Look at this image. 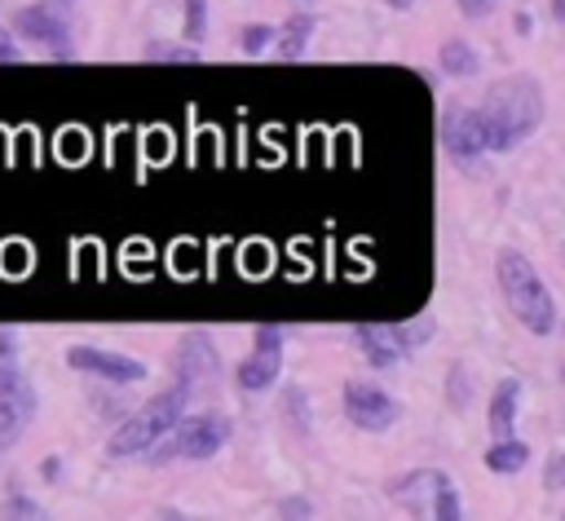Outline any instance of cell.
Instances as JSON below:
<instances>
[{
  "mask_svg": "<svg viewBox=\"0 0 565 521\" xmlns=\"http://www.w3.org/2000/svg\"><path fill=\"white\" fill-rule=\"evenodd\" d=\"M543 84L534 75H503L486 88L477 115H481V137L486 155H508L516 150L539 124H543Z\"/></svg>",
  "mask_w": 565,
  "mask_h": 521,
  "instance_id": "6da1fadb",
  "label": "cell"
},
{
  "mask_svg": "<svg viewBox=\"0 0 565 521\" xmlns=\"http://www.w3.org/2000/svg\"><path fill=\"white\" fill-rule=\"evenodd\" d=\"M494 278H499V291H503V305L508 313L530 331V336H552L561 313H556V296L547 291L543 274L530 265V256L521 252H499L494 260Z\"/></svg>",
  "mask_w": 565,
  "mask_h": 521,
  "instance_id": "7a4b0ae2",
  "label": "cell"
},
{
  "mask_svg": "<svg viewBox=\"0 0 565 521\" xmlns=\"http://www.w3.org/2000/svg\"><path fill=\"white\" fill-rule=\"evenodd\" d=\"M185 402H190V393L181 389V384H172V389H163V393H154L146 406H137L115 433H110V442H106V455L110 459H128V455H141V450H150L181 415H185Z\"/></svg>",
  "mask_w": 565,
  "mask_h": 521,
  "instance_id": "3957f363",
  "label": "cell"
},
{
  "mask_svg": "<svg viewBox=\"0 0 565 521\" xmlns=\"http://www.w3.org/2000/svg\"><path fill=\"white\" fill-rule=\"evenodd\" d=\"M230 415L221 411H199V415H181L150 450V464H172V459H207L230 442Z\"/></svg>",
  "mask_w": 565,
  "mask_h": 521,
  "instance_id": "277c9868",
  "label": "cell"
},
{
  "mask_svg": "<svg viewBox=\"0 0 565 521\" xmlns=\"http://www.w3.org/2000/svg\"><path fill=\"white\" fill-rule=\"evenodd\" d=\"M388 495L415 517H437V521H459L463 517V499H459L455 481L441 468H411V472L388 481Z\"/></svg>",
  "mask_w": 565,
  "mask_h": 521,
  "instance_id": "5b68a950",
  "label": "cell"
},
{
  "mask_svg": "<svg viewBox=\"0 0 565 521\" xmlns=\"http://www.w3.org/2000/svg\"><path fill=\"white\" fill-rule=\"evenodd\" d=\"M340 406H344V419L362 433H388L402 419V402L388 397L380 384H366V380H349L340 389Z\"/></svg>",
  "mask_w": 565,
  "mask_h": 521,
  "instance_id": "8992f818",
  "label": "cell"
},
{
  "mask_svg": "<svg viewBox=\"0 0 565 521\" xmlns=\"http://www.w3.org/2000/svg\"><path fill=\"white\" fill-rule=\"evenodd\" d=\"M35 406H40V397H35V389H31V380L18 371V366H4L0 371V459L18 446V437L26 433V424L35 419Z\"/></svg>",
  "mask_w": 565,
  "mask_h": 521,
  "instance_id": "52a82bcc",
  "label": "cell"
},
{
  "mask_svg": "<svg viewBox=\"0 0 565 521\" xmlns=\"http://www.w3.org/2000/svg\"><path fill=\"white\" fill-rule=\"evenodd\" d=\"M216 375H221V353H216L212 331L190 327V331L177 340V384L194 397V393H203L207 384H216Z\"/></svg>",
  "mask_w": 565,
  "mask_h": 521,
  "instance_id": "ba28073f",
  "label": "cell"
},
{
  "mask_svg": "<svg viewBox=\"0 0 565 521\" xmlns=\"http://www.w3.org/2000/svg\"><path fill=\"white\" fill-rule=\"evenodd\" d=\"M13 31L26 35L31 44H40L53 62H75V40H71V26L49 9V4H26L13 13Z\"/></svg>",
  "mask_w": 565,
  "mask_h": 521,
  "instance_id": "9c48e42d",
  "label": "cell"
},
{
  "mask_svg": "<svg viewBox=\"0 0 565 521\" xmlns=\"http://www.w3.org/2000/svg\"><path fill=\"white\" fill-rule=\"evenodd\" d=\"M437 137H441L446 159H455V163H463V168H472V163L486 155V137H481V115H477V106H450V110H441Z\"/></svg>",
  "mask_w": 565,
  "mask_h": 521,
  "instance_id": "30bf717a",
  "label": "cell"
},
{
  "mask_svg": "<svg viewBox=\"0 0 565 521\" xmlns=\"http://www.w3.org/2000/svg\"><path fill=\"white\" fill-rule=\"evenodd\" d=\"M66 366L84 371V375H97L106 384H137V380H146V362L141 358H128V353H115V349H97V344L66 349Z\"/></svg>",
  "mask_w": 565,
  "mask_h": 521,
  "instance_id": "8fae6325",
  "label": "cell"
},
{
  "mask_svg": "<svg viewBox=\"0 0 565 521\" xmlns=\"http://www.w3.org/2000/svg\"><path fill=\"white\" fill-rule=\"evenodd\" d=\"M278 371H282V331L265 322L252 336V353L238 362V389L243 393H260V389H269L278 380Z\"/></svg>",
  "mask_w": 565,
  "mask_h": 521,
  "instance_id": "7c38bea8",
  "label": "cell"
},
{
  "mask_svg": "<svg viewBox=\"0 0 565 521\" xmlns=\"http://www.w3.org/2000/svg\"><path fill=\"white\" fill-rule=\"evenodd\" d=\"M353 344L362 349V358L371 362V366H380V371H388V366H397L406 353L393 344V336L384 331V327H375V322H358L353 327Z\"/></svg>",
  "mask_w": 565,
  "mask_h": 521,
  "instance_id": "4fadbf2b",
  "label": "cell"
},
{
  "mask_svg": "<svg viewBox=\"0 0 565 521\" xmlns=\"http://www.w3.org/2000/svg\"><path fill=\"white\" fill-rule=\"evenodd\" d=\"M516 406H521V380L508 375V380H499L494 393H490V433H494V437H512V428H516Z\"/></svg>",
  "mask_w": 565,
  "mask_h": 521,
  "instance_id": "5bb4252c",
  "label": "cell"
},
{
  "mask_svg": "<svg viewBox=\"0 0 565 521\" xmlns=\"http://www.w3.org/2000/svg\"><path fill=\"white\" fill-rule=\"evenodd\" d=\"M437 66H441V75H450V79H472V75L481 71V53H477L468 40L450 35V40H441V49H437Z\"/></svg>",
  "mask_w": 565,
  "mask_h": 521,
  "instance_id": "9a60e30c",
  "label": "cell"
},
{
  "mask_svg": "<svg viewBox=\"0 0 565 521\" xmlns=\"http://www.w3.org/2000/svg\"><path fill=\"white\" fill-rule=\"evenodd\" d=\"M309 35H313V13H291L278 31H274V53L282 57V62H296L300 53H305V44H309Z\"/></svg>",
  "mask_w": 565,
  "mask_h": 521,
  "instance_id": "2e32d148",
  "label": "cell"
},
{
  "mask_svg": "<svg viewBox=\"0 0 565 521\" xmlns=\"http://www.w3.org/2000/svg\"><path fill=\"white\" fill-rule=\"evenodd\" d=\"M481 464H486L490 472L512 477V472H521V468L530 464V446H525V442H516V437H494V442L486 446Z\"/></svg>",
  "mask_w": 565,
  "mask_h": 521,
  "instance_id": "e0dca14e",
  "label": "cell"
},
{
  "mask_svg": "<svg viewBox=\"0 0 565 521\" xmlns=\"http://www.w3.org/2000/svg\"><path fill=\"white\" fill-rule=\"evenodd\" d=\"M384 331L393 336V344H397L402 353H411V349H419L424 340L437 336V318H433V313H419V318H411V322H393V327H384Z\"/></svg>",
  "mask_w": 565,
  "mask_h": 521,
  "instance_id": "ac0fdd59",
  "label": "cell"
},
{
  "mask_svg": "<svg viewBox=\"0 0 565 521\" xmlns=\"http://www.w3.org/2000/svg\"><path fill=\"white\" fill-rule=\"evenodd\" d=\"M146 62H172V66H194L199 62V49L194 44H168V40H150L141 49Z\"/></svg>",
  "mask_w": 565,
  "mask_h": 521,
  "instance_id": "d6986e66",
  "label": "cell"
},
{
  "mask_svg": "<svg viewBox=\"0 0 565 521\" xmlns=\"http://www.w3.org/2000/svg\"><path fill=\"white\" fill-rule=\"evenodd\" d=\"M468 402H472V375H468L463 362H450L446 366V406L450 411H468Z\"/></svg>",
  "mask_w": 565,
  "mask_h": 521,
  "instance_id": "ffe728a7",
  "label": "cell"
},
{
  "mask_svg": "<svg viewBox=\"0 0 565 521\" xmlns=\"http://www.w3.org/2000/svg\"><path fill=\"white\" fill-rule=\"evenodd\" d=\"M269 40H274V26H269V22H247V26H238V49H243L247 57L265 53Z\"/></svg>",
  "mask_w": 565,
  "mask_h": 521,
  "instance_id": "44dd1931",
  "label": "cell"
},
{
  "mask_svg": "<svg viewBox=\"0 0 565 521\" xmlns=\"http://www.w3.org/2000/svg\"><path fill=\"white\" fill-rule=\"evenodd\" d=\"M181 26L190 40L207 35V0H181Z\"/></svg>",
  "mask_w": 565,
  "mask_h": 521,
  "instance_id": "7402d4cb",
  "label": "cell"
},
{
  "mask_svg": "<svg viewBox=\"0 0 565 521\" xmlns=\"http://www.w3.org/2000/svg\"><path fill=\"white\" fill-rule=\"evenodd\" d=\"M282 406H287V415H291V428L305 433V419H309V402H305V393H300V389H287V393H282Z\"/></svg>",
  "mask_w": 565,
  "mask_h": 521,
  "instance_id": "603a6c76",
  "label": "cell"
},
{
  "mask_svg": "<svg viewBox=\"0 0 565 521\" xmlns=\"http://www.w3.org/2000/svg\"><path fill=\"white\" fill-rule=\"evenodd\" d=\"M0 517H44V508H40L35 499H22V495L13 490V495L0 503Z\"/></svg>",
  "mask_w": 565,
  "mask_h": 521,
  "instance_id": "cb8c5ba5",
  "label": "cell"
},
{
  "mask_svg": "<svg viewBox=\"0 0 565 521\" xmlns=\"http://www.w3.org/2000/svg\"><path fill=\"white\" fill-rule=\"evenodd\" d=\"M318 508L309 503V499H300V495H291V499H278L274 503V517H313Z\"/></svg>",
  "mask_w": 565,
  "mask_h": 521,
  "instance_id": "d4e9b609",
  "label": "cell"
},
{
  "mask_svg": "<svg viewBox=\"0 0 565 521\" xmlns=\"http://www.w3.org/2000/svg\"><path fill=\"white\" fill-rule=\"evenodd\" d=\"M4 366H18V331L13 327H0V371Z\"/></svg>",
  "mask_w": 565,
  "mask_h": 521,
  "instance_id": "484cf974",
  "label": "cell"
},
{
  "mask_svg": "<svg viewBox=\"0 0 565 521\" xmlns=\"http://www.w3.org/2000/svg\"><path fill=\"white\" fill-rule=\"evenodd\" d=\"M0 62H22V49H18V40H13V31L9 26H0Z\"/></svg>",
  "mask_w": 565,
  "mask_h": 521,
  "instance_id": "4316f807",
  "label": "cell"
},
{
  "mask_svg": "<svg viewBox=\"0 0 565 521\" xmlns=\"http://www.w3.org/2000/svg\"><path fill=\"white\" fill-rule=\"evenodd\" d=\"M455 4H459V13H463V18H490L499 0H455Z\"/></svg>",
  "mask_w": 565,
  "mask_h": 521,
  "instance_id": "83f0119b",
  "label": "cell"
},
{
  "mask_svg": "<svg viewBox=\"0 0 565 521\" xmlns=\"http://www.w3.org/2000/svg\"><path fill=\"white\" fill-rule=\"evenodd\" d=\"M561 477H565V459L552 455V459H547V490H561Z\"/></svg>",
  "mask_w": 565,
  "mask_h": 521,
  "instance_id": "f1b7e54d",
  "label": "cell"
},
{
  "mask_svg": "<svg viewBox=\"0 0 565 521\" xmlns=\"http://www.w3.org/2000/svg\"><path fill=\"white\" fill-rule=\"evenodd\" d=\"M516 31H521V35H530V31H534V22H530V13H516Z\"/></svg>",
  "mask_w": 565,
  "mask_h": 521,
  "instance_id": "f546056e",
  "label": "cell"
},
{
  "mask_svg": "<svg viewBox=\"0 0 565 521\" xmlns=\"http://www.w3.org/2000/svg\"><path fill=\"white\" fill-rule=\"evenodd\" d=\"M40 472H44V477H49V481H53V477H57V472H62V464H57V459H44V468H40Z\"/></svg>",
  "mask_w": 565,
  "mask_h": 521,
  "instance_id": "4dcf8cb0",
  "label": "cell"
},
{
  "mask_svg": "<svg viewBox=\"0 0 565 521\" xmlns=\"http://www.w3.org/2000/svg\"><path fill=\"white\" fill-rule=\"evenodd\" d=\"M411 4H415V0H388V9H397V13H406Z\"/></svg>",
  "mask_w": 565,
  "mask_h": 521,
  "instance_id": "1f68e13d",
  "label": "cell"
},
{
  "mask_svg": "<svg viewBox=\"0 0 565 521\" xmlns=\"http://www.w3.org/2000/svg\"><path fill=\"white\" fill-rule=\"evenodd\" d=\"M552 18H565V0H552Z\"/></svg>",
  "mask_w": 565,
  "mask_h": 521,
  "instance_id": "d6a6232c",
  "label": "cell"
},
{
  "mask_svg": "<svg viewBox=\"0 0 565 521\" xmlns=\"http://www.w3.org/2000/svg\"><path fill=\"white\" fill-rule=\"evenodd\" d=\"M62 4H66V0H62Z\"/></svg>",
  "mask_w": 565,
  "mask_h": 521,
  "instance_id": "836d02e7",
  "label": "cell"
}]
</instances>
